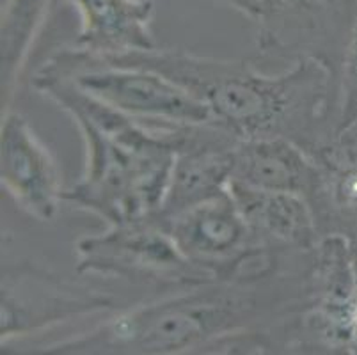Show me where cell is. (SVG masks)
I'll return each mask as SVG.
<instances>
[{"mask_svg":"<svg viewBox=\"0 0 357 355\" xmlns=\"http://www.w3.org/2000/svg\"><path fill=\"white\" fill-rule=\"evenodd\" d=\"M313 252H281L235 278L174 289L25 354H294L298 317L311 295Z\"/></svg>","mask_w":357,"mask_h":355,"instance_id":"1","label":"cell"},{"mask_svg":"<svg viewBox=\"0 0 357 355\" xmlns=\"http://www.w3.org/2000/svg\"><path fill=\"white\" fill-rule=\"evenodd\" d=\"M103 63L146 68L171 78L208 107L212 121L242 141L287 139L317 156L336 139L337 70L318 55L295 59L279 73H265L251 59L158 47Z\"/></svg>","mask_w":357,"mask_h":355,"instance_id":"2","label":"cell"},{"mask_svg":"<svg viewBox=\"0 0 357 355\" xmlns=\"http://www.w3.org/2000/svg\"><path fill=\"white\" fill-rule=\"evenodd\" d=\"M31 86L63 109L86 144L84 174L64 203L107 226L160 211L167 194L180 125H148L80 91L68 78L38 70Z\"/></svg>","mask_w":357,"mask_h":355,"instance_id":"3","label":"cell"},{"mask_svg":"<svg viewBox=\"0 0 357 355\" xmlns=\"http://www.w3.org/2000/svg\"><path fill=\"white\" fill-rule=\"evenodd\" d=\"M40 70L68 78L98 102L148 125L212 121L208 107L153 70L103 63L73 47L52 54Z\"/></svg>","mask_w":357,"mask_h":355,"instance_id":"4","label":"cell"},{"mask_svg":"<svg viewBox=\"0 0 357 355\" xmlns=\"http://www.w3.org/2000/svg\"><path fill=\"white\" fill-rule=\"evenodd\" d=\"M75 254L80 275H100L164 289L217 281L178 249L157 213L110 224L103 233L84 236L75 246Z\"/></svg>","mask_w":357,"mask_h":355,"instance_id":"5","label":"cell"},{"mask_svg":"<svg viewBox=\"0 0 357 355\" xmlns=\"http://www.w3.org/2000/svg\"><path fill=\"white\" fill-rule=\"evenodd\" d=\"M119 301L109 292L73 281L25 258L2 262L0 345L24 340L54 325L95 312H112Z\"/></svg>","mask_w":357,"mask_h":355,"instance_id":"6","label":"cell"},{"mask_svg":"<svg viewBox=\"0 0 357 355\" xmlns=\"http://www.w3.org/2000/svg\"><path fill=\"white\" fill-rule=\"evenodd\" d=\"M357 340V295L349 240L337 234L317 243L311 295L298 317L295 354L354 355Z\"/></svg>","mask_w":357,"mask_h":355,"instance_id":"7","label":"cell"},{"mask_svg":"<svg viewBox=\"0 0 357 355\" xmlns=\"http://www.w3.org/2000/svg\"><path fill=\"white\" fill-rule=\"evenodd\" d=\"M178 249L215 279L267 265L275 254L256 247L229 190L171 217H160Z\"/></svg>","mask_w":357,"mask_h":355,"instance_id":"8","label":"cell"},{"mask_svg":"<svg viewBox=\"0 0 357 355\" xmlns=\"http://www.w3.org/2000/svg\"><path fill=\"white\" fill-rule=\"evenodd\" d=\"M272 13L258 27V54L318 55L340 64L357 0H271Z\"/></svg>","mask_w":357,"mask_h":355,"instance_id":"9","label":"cell"},{"mask_svg":"<svg viewBox=\"0 0 357 355\" xmlns=\"http://www.w3.org/2000/svg\"><path fill=\"white\" fill-rule=\"evenodd\" d=\"M0 180L18 206L40 222H52L64 201L57 160L27 117L6 109L0 126Z\"/></svg>","mask_w":357,"mask_h":355,"instance_id":"10","label":"cell"},{"mask_svg":"<svg viewBox=\"0 0 357 355\" xmlns=\"http://www.w3.org/2000/svg\"><path fill=\"white\" fill-rule=\"evenodd\" d=\"M242 139L219 123L178 126V144L160 217H171L229 190Z\"/></svg>","mask_w":357,"mask_h":355,"instance_id":"11","label":"cell"},{"mask_svg":"<svg viewBox=\"0 0 357 355\" xmlns=\"http://www.w3.org/2000/svg\"><path fill=\"white\" fill-rule=\"evenodd\" d=\"M80 15V31L71 47L93 59L109 61L157 48L151 24L153 0H57Z\"/></svg>","mask_w":357,"mask_h":355,"instance_id":"12","label":"cell"},{"mask_svg":"<svg viewBox=\"0 0 357 355\" xmlns=\"http://www.w3.org/2000/svg\"><path fill=\"white\" fill-rule=\"evenodd\" d=\"M229 194L263 252L311 250L320 242L317 219L303 195L261 190L231 181Z\"/></svg>","mask_w":357,"mask_h":355,"instance_id":"13","label":"cell"},{"mask_svg":"<svg viewBox=\"0 0 357 355\" xmlns=\"http://www.w3.org/2000/svg\"><path fill=\"white\" fill-rule=\"evenodd\" d=\"M231 181L303 195L310 203L318 181L317 158L287 139H249L235 149Z\"/></svg>","mask_w":357,"mask_h":355,"instance_id":"14","label":"cell"},{"mask_svg":"<svg viewBox=\"0 0 357 355\" xmlns=\"http://www.w3.org/2000/svg\"><path fill=\"white\" fill-rule=\"evenodd\" d=\"M57 0H9L2 9L0 25V77L2 110L9 109L16 84L29 54Z\"/></svg>","mask_w":357,"mask_h":355,"instance_id":"15","label":"cell"},{"mask_svg":"<svg viewBox=\"0 0 357 355\" xmlns=\"http://www.w3.org/2000/svg\"><path fill=\"white\" fill-rule=\"evenodd\" d=\"M340 112L334 141L357 146V13L337 66Z\"/></svg>","mask_w":357,"mask_h":355,"instance_id":"16","label":"cell"},{"mask_svg":"<svg viewBox=\"0 0 357 355\" xmlns=\"http://www.w3.org/2000/svg\"><path fill=\"white\" fill-rule=\"evenodd\" d=\"M212 2H219V4L228 6V8L242 13L243 16H248L249 20L255 22L256 27L265 24L272 13L271 0H212Z\"/></svg>","mask_w":357,"mask_h":355,"instance_id":"17","label":"cell"}]
</instances>
